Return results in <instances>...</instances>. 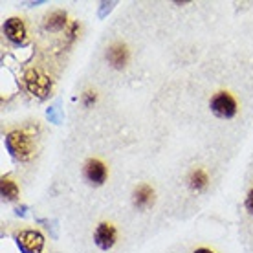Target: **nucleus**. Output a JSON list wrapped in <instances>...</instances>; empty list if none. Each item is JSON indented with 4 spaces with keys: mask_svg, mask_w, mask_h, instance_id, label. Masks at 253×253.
I'll return each instance as SVG.
<instances>
[{
    "mask_svg": "<svg viewBox=\"0 0 253 253\" xmlns=\"http://www.w3.org/2000/svg\"><path fill=\"white\" fill-rule=\"evenodd\" d=\"M15 242L22 253H42L44 248V237L41 231L35 229H22L15 235Z\"/></svg>",
    "mask_w": 253,
    "mask_h": 253,
    "instance_id": "20e7f679",
    "label": "nucleus"
},
{
    "mask_svg": "<svg viewBox=\"0 0 253 253\" xmlns=\"http://www.w3.org/2000/svg\"><path fill=\"white\" fill-rule=\"evenodd\" d=\"M24 86L32 95L39 99H46L51 92V79L41 70H28L24 74Z\"/></svg>",
    "mask_w": 253,
    "mask_h": 253,
    "instance_id": "7ed1b4c3",
    "label": "nucleus"
},
{
    "mask_svg": "<svg viewBox=\"0 0 253 253\" xmlns=\"http://www.w3.org/2000/svg\"><path fill=\"white\" fill-rule=\"evenodd\" d=\"M83 176H84V180H86L90 185L101 187L108 178V167L103 164L101 160L90 158V160H86V164L83 167Z\"/></svg>",
    "mask_w": 253,
    "mask_h": 253,
    "instance_id": "39448f33",
    "label": "nucleus"
},
{
    "mask_svg": "<svg viewBox=\"0 0 253 253\" xmlns=\"http://www.w3.org/2000/svg\"><path fill=\"white\" fill-rule=\"evenodd\" d=\"M0 195L6 202H15L19 200V185L17 182H13L9 178H2L0 182Z\"/></svg>",
    "mask_w": 253,
    "mask_h": 253,
    "instance_id": "f8f14e48",
    "label": "nucleus"
},
{
    "mask_svg": "<svg viewBox=\"0 0 253 253\" xmlns=\"http://www.w3.org/2000/svg\"><path fill=\"white\" fill-rule=\"evenodd\" d=\"M244 208H246L248 213H250V215L253 216V187L250 191H248L246 200H244Z\"/></svg>",
    "mask_w": 253,
    "mask_h": 253,
    "instance_id": "4468645a",
    "label": "nucleus"
},
{
    "mask_svg": "<svg viewBox=\"0 0 253 253\" xmlns=\"http://www.w3.org/2000/svg\"><path fill=\"white\" fill-rule=\"evenodd\" d=\"M156 200V193L149 184H139L132 191V206L138 211H145L154 204Z\"/></svg>",
    "mask_w": 253,
    "mask_h": 253,
    "instance_id": "1a4fd4ad",
    "label": "nucleus"
},
{
    "mask_svg": "<svg viewBox=\"0 0 253 253\" xmlns=\"http://www.w3.org/2000/svg\"><path fill=\"white\" fill-rule=\"evenodd\" d=\"M187 185H189L191 191H195V193H202V191L208 189L209 185V176L208 172L204 171V169H193L189 172V176H187Z\"/></svg>",
    "mask_w": 253,
    "mask_h": 253,
    "instance_id": "9d476101",
    "label": "nucleus"
},
{
    "mask_svg": "<svg viewBox=\"0 0 253 253\" xmlns=\"http://www.w3.org/2000/svg\"><path fill=\"white\" fill-rule=\"evenodd\" d=\"M81 101L84 107H92V105L97 101V94H95L94 90H86V92L81 95Z\"/></svg>",
    "mask_w": 253,
    "mask_h": 253,
    "instance_id": "ddd939ff",
    "label": "nucleus"
},
{
    "mask_svg": "<svg viewBox=\"0 0 253 253\" xmlns=\"http://www.w3.org/2000/svg\"><path fill=\"white\" fill-rule=\"evenodd\" d=\"M6 149L15 160L26 162V160L32 158L33 154L32 138L22 130H11V132L6 134Z\"/></svg>",
    "mask_w": 253,
    "mask_h": 253,
    "instance_id": "f257e3e1",
    "label": "nucleus"
},
{
    "mask_svg": "<svg viewBox=\"0 0 253 253\" xmlns=\"http://www.w3.org/2000/svg\"><path fill=\"white\" fill-rule=\"evenodd\" d=\"M118 241V231H116L114 224L110 222H101L97 224V228L94 229V244L103 252L112 250Z\"/></svg>",
    "mask_w": 253,
    "mask_h": 253,
    "instance_id": "423d86ee",
    "label": "nucleus"
},
{
    "mask_svg": "<svg viewBox=\"0 0 253 253\" xmlns=\"http://www.w3.org/2000/svg\"><path fill=\"white\" fill-rule=\"evenodd\" d=\"M66 13L61 11V9H57V11L50 13L48 17H46L44 20V28L48 30V32H59V30H63V28H66Z\"/></svg>",
    "mask_w": 253,
    "mask_h": 253,
    "instance_id": "9b49d317",
    "label": "nucleus"
},
{
    "mask_svg": "<svg viewBox=\"0 0 253 253\" xmlns=\"http://www.w3.org/2000/svg\"><path fill=\"white\" fill-rule=\"evenodd\" d=\"M4 30V35L9 42H13L15 46H22L28 39V30H26V24L19 17H9V19L4 22L2 26Z\"/></svg>",
    "mask_w": 253,
    "mask_h": 253,
    "instance_id": "0eeeda50",
    "label": "nucleus"
},
{
    "mask_svg": "<svg viewBox=\"0 0 253 253\" xmlns=\"http://www.w3.org/2000/svg\"><path fill=\"white\" fill-rule=\"evenodd\" d=\"M193 253H215L213 250H209V248H196Z\"/></svg>",
    "mask_w": 253,
    "mask_h": 253,
    "instance_id": "2eb2a0df",
    "label": "nucleus"
},
{
    "mask_svg": "<svg viewBox=\"0 0 253 253\" xmlns=\"http://www.w3.org/2000/svg\"><path fill=\"white\" fill-rule=\"evenodd\" d=\"M209 108L211 112L218 118V120H231L239 112V105L237 99L229 92H216L211 99H209Z\"/></svg>",
    "mask_w": 253,
    "mask_h": 253,
    "instance_id": "f03ea898",
    "label": "nucleus"
},
{
    "mask_svg": "<svg viewBox=\"0 0 253 253\" xmlns=\"http://www.w3.org/2000/svg\"><path fill=\"white\" fill-rule=\"evenodd\" d=\"M108 64L114 70H123L128 64V59H130V51L123 42H114L107 48V53H105Z\"/></svg>",
    "mask_w": 253,
    "mask_h": 253,
    "instance_id": "6e6552de",
    "label": "nucleus"
}]
</instances>
